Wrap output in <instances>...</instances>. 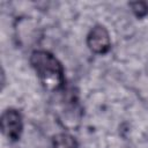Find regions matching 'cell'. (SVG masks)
Here are the masks:
<instances>
[{"label":"cell","instance_id":"3","mask_svg":"<svg viewBox=\"0 0 148 148\" xmlns=\"http://www.w3.org/2000/svg\"><path fill=\"white\" fill-rule=\"evenodd\" d=\"M87 46L96 54H105L111 49V39L108 29L102 24H96L87 35Z\"/></svg>","mask_w":148,"mask_h":148},{"label":"cell","instance_id":"1","mask_svg":"<svg viewBox=\"0 0 148 148\" xmlns=\"http://www.w3.org/2000/svg\"><path fill=\"white\" fill-rule=\"evenodd\" d=\"M29 61L45 89L50 91H58L64 88V67L51 52L45 50H35L31 52Z\"/></svg>","mask_w":148,"mask_h":148},{"label":"cell","instance_id":"5","mask_svg":"<svg viewBox=\"0 0 148 148\" xmlns=\"http://www.w3.org/2000/svg\"><path fill=\"white\" fill-rule=\"evenodd\" d=\"M128 6L131 7L133 14L138 18H142L148 15V2L138 1V2H130Z\"/></svg>","mask_w":148,"mask_h":148},{"label":"cell","instance_id":"2","mask_svg":"<svg viewBox=\"0 0 148 148\" xmlns=\"http://www.w3.org/2000/svg\"><path fill=\"white\" fill-rule=\"evenodd\" d=\"M1 132L10 141L16 142L20 140L23 132V120L21 113L16 109H7L2 112L0 118Z\"/></svg>","mask_w":148,"mask_h":148},{"label":"cell","instance_id":"4","mask_svg":"<svg viewBox=\"0 0 148 148\" xmlns=\"http://www.w3.org/2000/svg\"><path fill=\"white\" fill-rule=\"evenodd\" d=\"M53 148H79V142L75 136L69 133H57L52 136Z\"/></svg>","mask_w":148,"mask_h":148}]
</instances>
